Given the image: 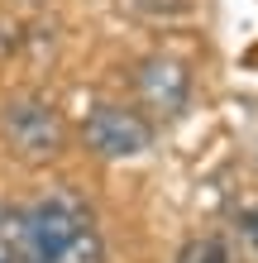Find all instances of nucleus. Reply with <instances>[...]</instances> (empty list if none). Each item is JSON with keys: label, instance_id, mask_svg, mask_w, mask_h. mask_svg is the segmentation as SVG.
<instances>
[{"label": "nucleus", "instance_id": "3", "mask_svg": "<svg viewBox=\"0 0 258 263\" xmlns=\"http://www.w3.org/2000/svg\"><path fill=\"white\" fill-rule=\"evenodd\" d=\"M129 91L148 125H172L191 105V67L172 53H148L129 67Z\"/></svg>", "mask_w": 258, "mask_h": 263}, {"label": "nucleus", "instance_id": "1", "mask_svg": "<svg viewBox=\"0 0 258 263\" xmlns=\"http://www.w3.org/2000/svg\"><path fill=\"white\" fill-rule=\"evenodd\" d=\"M0 263H105L96 211L77 192L0 206Z\"/></svg>", "mask_w": 258, "mask_h": 263}, {"label": "nucleus", "instance_id": "5", "mask_svg": "<svg viewBox=\"0 0 258 263\" xmlns=\"http://www.w3.org/2000/svg\"><path fill=\"white\" fill-rule=\"evenodd\" d=\"M177 263H239V258H234V249L220 235H191L177 249Z\"/></svg>", "mask_w": 258, "mask_h": 263}, {"label": "nucleus", "instance_id": "6", "mask_svg": "<svg viewBox=\"0 0 258 263\" xmlns=\"http://www.w3.org/2000/svg\"><path fill=\"white\" fill-rule=\"evenodd\" d=\"M234 225H239V239H244L249 249L258 254V201H249V206H239V215H234Z\"/></svg>", "mask_w": 258, "mask_h": 263}, {"label": "nucleus", "instance_id": "2", "mask_svg": "<svg viewBox=\"0 0 258 263\" xmlns=\"http://www.w3.org/2000/svg\"><path fill=\"white\" fill-rule=\"evenodd\" d=\"M0 148L24 167H43V163L63 158V148H67L63 110L38 91H19V96L0 101Z\"/></svg>", "mask_w": 258, "mask_h": 263}, {"label": "nucleus", "instance_id": "4", "mask_svg": "<svg viewBox=\"0 0 258 263\" xmlns=\"http://www.w3.org/2000/svg\"><path fill=\"white\" fill-rule=\"evenodd\" d=\"M82 144H86V153H96V158H105V163L144 158V153L153 148V125H148L134 105L96 101L82 115Z\"/></svg>", "mask_w": 258, "mask_h": 263}]
</instances>
